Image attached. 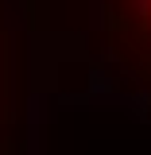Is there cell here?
<instances>
[{
    "mask_svg": "<svg viewBox=\"0 0 151 155\" xmlns=\"http://www.w3.org/2000/svg\"><path fill=\"white\" fill-rule=\"evenodd\" d=\"M101 66L151 85V0H85Z\"/></svg>",
    "mask_w": 151,
    "mask_h": 155,
    "instance_id": "obj_2",
    "label": "cell"
},
{
    "mask_svg": "<svg viewBox=\"0 0 151 155\" xmlns=\"http://www.w3.org/2000/svg\"><path fill=\"white\" fill-rule=\"evenodd\" d=\"M31 12L35 0H0V155H31Z\"/></svg>",
    "mask_w": 151,
    "mask_h": 155,
    "instance_id": "obj_1",
    "label": "cell"
}]
</instances>
